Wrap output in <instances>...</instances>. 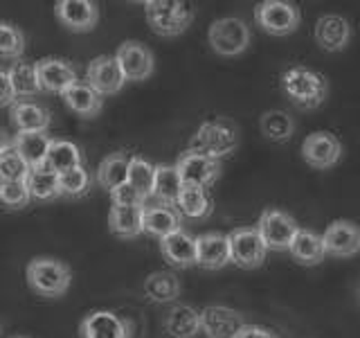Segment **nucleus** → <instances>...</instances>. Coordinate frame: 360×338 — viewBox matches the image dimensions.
<instances>
[{
	"label": "nucleus",
	"mask_w": 360,
	"mask_h": 338,
	"mask_svg": "<svg viewBox=\"0 0 360 338\" xmlns=\"http://www.w3.org/2000/svg\"><path fill=\"white\" fill-rule=\"evenodd\" d=\"M110 201H112V206H120V208H144L149 199H146L140 189H135L131 183H127L110 192Z\"/></svg>",
	"instance_id": "nucleus-41"
},
{
	"label": "nucleus",
	"mask_w": 360,
	"mask_h": 338,
	"mask_svg": "<svg viewBox=\"0 0 360 338\" xmlns=\"http://www.w3.org/2000/svg\"><path fill=\"white\" fill-rule=\"evenodd\" d=\"M288 253L302 266H318L322 259H324V255H326L322 234L313 232V230L300 228L297 237L290 244V251Z\"/></svg>",
	"instance_id": "nucleus-26"
},
{
	"label": "nucleus",
	"mask_w": 360,
	"mask_h": 338,
	"mask_svg": "<svg viewBox=\"0 0 360 338\" xmlns=\"http://www.w3.org/2000/svg\"><path fill=\"white\" fill-rule=\"evenodd\" d=\"M207 41H210V48L217 54L236 56L250 48L252 34H250V27L245 25V20L225 16V18L214 20L210 25Z\"/></svg>",
	"instance_id": "nucleus-5"
},
{
	"label": "nucleus",
	"mask_w": 360,
	"mask_h": 338,
	"mask_svg": "<svg viewBox=\"0 0 360 338\" xmlns=\"http://www.w3.org/2000/svg\"><path fill=\"white\" fill-rule=\"evenodd\" d=\"M183 178H180L176 165H158L155 169V185L153 196L155 203H165V206H178V199L183 194Z\"/></svg>",
	"instance_id": "nucleus-27"
},
{
	"label": "nucleus",
	"mask_w": 360,
	"mask_h": 338,
	"mask_svg": "<svg viewBox=\"0 0 360 338\" xmlns=\"http://www.w3.org/2000/svg\"><path fill=\"white\" fill-rule=\"evenodd\" d=\"M155 169L158 165H151L149 161H144L140 156L131 158V172H129V183L140 189L146 199L153 196V185H155Z\"/></svg>",
	"instance_id": "nucleus-37"
},
{
	"label": "nucleus",
	"mask_w": 360,
	"mask_h": 338,
	"mask_svg": "<svg viewBox=\"0 0 360 338\" xmlns=\"http://www.w3.org/2000/svg\"><path fill=\"white\" fill-rule=\"evenodd\" d=\"M30 174V163L11 146L9 140H5L3 151H0V178H3V183H27Z\"/></svg>",
	"instance_id": "nucleus-34"
},
{
	"label": "nucleus",
	"mask_w": 360,
	"mask_h": 338,
	"mask_svg": "<svg viewBox=\"0 0 360 338\" xmlns=\"http://www.w3.org/2000/svg\"><path fill=\"white\" fill-rule=\"evenodd\" d=\"M84 165V156L79 151V146L70 140H54L48 158H45V169H50L54 174H65L70 172L75 167H82Z\"/></svg>",
	"instance_id": "nucleus-31"
},
{
	"label": "nucleus",
	"mask_w": 360,
	"mask_h": 338,
	"mask_svg": "<svg viewBox=\"0 0 360 338\" xmlns=\"http://www.w3.org/2000/svg\"><path fill=\"white\" fill-rule=\"evenodd\" d=\"M281 90L300 108H320L329 97V82L318 70L307 65H290L281 75Z\"/></svg>",
	"instance_id": "nucleus-1"
},
{
	"label": "nucleus",
	"mask_w": 360,
	"mask_h": 338,
	"mask_svg": "<svg viewBox=\"0 0 360 338\" xmlns=\"http://www.w3.org/2000/svg\"><path fill=\"white\" fill-rule=\"evenodd\" d=\"M131 154L127 151H115L106 156L97 167V183L104 187L108 194L112 189L129 183V172H131Z\"/></svg>",
	"instance_id": "nucleus-24"
},
{
	"label": "nucleus",
	"mask_w": 360,
	"mask_h": 338,
	"mask_svg": "<svg viewBox=\"0 0 360 338\" xmlns=\"http://www.w3.org/2000/svg\"><path fill=\"white\" fill-rule=\"evenodd\" d=\"M37 70L43 90L48 93H59L65 95L72 86L79 84V77L72 63L65 59H54V56H45V59L37 61Z\"/></svg>",
	"instance_id": "nucleus-18"
},
{
	"label": "nucleus",
	"mask_w": 360,
	"mask_h": 338,
	"mask_svg": "<svg viewBox=\"0 0 360 338\" xmlns=\"http://www.w3.org/2000/svg\"><path fill=\"white\" fill-rule=\"evenodd\" d=\"M115 59L127 82H146L155 70L153 52L140 41H124L115 52Z\"/></svg>",
	"instance_id": "nucleus-12"
},
{
	"label": "nucleus",
	"mask_w": 360,
	"mask_h": 338,
	"mask_svg": "<svg viewBox=\"0 0 360 338\" xmlns=\"http://www.w3.org/2000/svg\"><path fill=\"white\" fill-rule=\"evenodd\" d=\"M27 187L37 201H54V199L63 196L59 174H54L45 167L32 169V174L27 178Z\"/></svg>",
	"instance_id": "nucleus-36"
},
{
	"label": "nucleus",
	"mask_w": 360,
	"mask_h": 338,
	"mask_svg": "<svg viewBox=\"0 0 360 338\" xmlns=\"http://www.w3.org/2000/svg\"><path fill=\"white\" fill-rule=\"evenodd\" d=\"M202 334L207 338H239L245 330V318L232 307L225 304H207L200 309Z\"/></svg>",
	"instance_id": "nucleus-10"
},
{
	"label": "nucleus",
	"mask_w": 360,
	"mask_h": 338,
	"mask_svg": "<svg viewBox=\"0 0 360 338\" xmlns=\"http://www.w3.org/2000/svg\"><path fill=\"white\" fill-rule=\"evenodd\" d=\"M63 101H65V106L75 113V115L84 118V120L97 118L101 113V108H104V95L97 93V90L88 82H79L77 86H72L63 95Z\"/></svg>",
	"instance_id": "nucleus-23"
},
{
	"label": "nucleus",
	"mask_w": 360,
	"mask_h": 338,
	"mask_svg": "<svg viewBox=\"0 0 360 338\" xmlns=\"http://www.w3.org/2000/svg\"><path fill=\"white\" fill-rule=\"evenodd\" d=\"M183 223V214L178 212V208L174 206H165V203H151V206H144V214H142V225L144 232L158 237V239H165V237L174 234Z\"/></svg>",
	"instance_id": "nucleus-20"
},
{
	"label": "nucleus",
	"mask_w": 360,
	"mask_h": 338,
	"mask_svg": "<svg viewBox=\"0 0 360 338\" xmlns=\"http://www.w3.org/2000/svg\"><path fill=\"white\" fill-rule=\"evenodd\" d=\"M11 122L18 133H45L52 124V115L48 108H43L32 101H18L11 106Z\"/></svg>",
	"instance_id": "nucleus-25"
},
{
	"label": "nucleus",
	"mask_w": 360,
	"mask_h": 338,
	"mask_svg": "<svg viewBox=\"0 0 360 338\" xmlns=\"http://www.w3.org/2000/svg\"><path fill=\"white\" fill-rule=\"evenodd\" d=\"M79 338H131V325L115 311H90L79 325Z\"/></svg>",
	"instance_id": "nucleus-15"
},
{
	"label": "nucleus",
	"mask_w": 360,
	"mask_h": 338,
	"mask_svg": "<svg viewBox=\"0 0 360 338\" xmlns=\"http://www.w3.org/2000/svg\"><path fill=\"white\" fill-rule=\"evenodd\" d=\"M144 296L155 304L176 302L180 296V280L174 270H155L144 280Z\"/></svg>",
	"instance_id": "nucleus-28"
},
{
	"label": "nucleus",
	"mask_w": 360,
	"mask_h": 338,
	"mask_svg": "<svg viewBox=\"0 0 360 338\" xmlns=\"http://www.w3.org/2000/svg\"><path fill=\"white\" fill-rule=\"evenodd\" d=\"M30 289L41 298H61L72 284V270L54 257H34L25 268Z\"/></svg>",
	"instance_id": "nucleus-3"
},
{
	"label": "nucleus",
	"mask_w": 360,
	"mask_h": 338,
	"mask_svg": "<svg viewBox=\"0 0 360 338\" xmlns=\"http://www.w3.org/2000/svg\"><path fill=\"white\" fill-rule=\"evenodd\" d=\"M144 14L153 34L162 39H174L191 25L194 7L189 3H178V0H146Z\"/></svg>",
	"instance_id": "nucleus-4"
},
{
	"label": "nucleus",
	"mask_w": 360,
	"mask_h": 338,
	"mask_svg": "<svg viewBox=\"0 0 360 338\" xmlns=\"http://www.w3.org/2000/svg\"><path fill=\"white\" fill-rule=\"evenodd\" d=\"M358 300H360V287H358Z\"/></svg>",
	"instance_id": "nucleus-45"
},
{
	"label": "nucleus",
	"mask_w": 360,
	"mask_h": 338,
	"mask_svg": "<svg viewBox=\"0 0 360 338\" xmlns=\"http://www.w3.org/2000/svg\"><path fill=\"white\" fill-rule=\"evenodd\" d=\"M144 208H120L112 206L108 212V230L122 239H135L144 232L142 225Z\"/></svg>",
	"instance_id": "nucleus-30"
},
{
	"label": "nucleus",
	"mask_w": 360,
	"mask_h": 338,
	"mask_svg": "<svg viewBox=\"0 0 360 338\" xmlns=\"http://www.w3.org/2000/svg\"><path fill=\"white\" fill-rule=\"evenodd\" d=\"M52 142L54 140L48 133H16V138L11 140V146L25 158L32 169H37L45 165Z\"/></svg>",
	"instance_id": "nucleus-29"
},
{
	"label": "nucleus",
	"mask_w": 360,
	"mask_h": 338,
	"mask_svg": "<svg viewBox=\"0 0 360 338\" xmlns=\"http://www.w3.org/2000/svg\"><path fill=\"white\" fill-rule=\"evenodd\" d=\"M9 79L14 84V90L18 99H27L39 95L43 86H41V79H39V70H37V63H27V61H14L9 68Z\"/></svg>",
	"instance_id": "nucleus-33"
},
{
	"label": "nucleus",
	"mask_w": 360,
	"mask_h": 338,
	"mask_svg": "<svg viewBox=\"0 0 360 338\" xmlns=\"http://www.w3.org/2000/svg\"><path fill=\"white\" fill-rule=\"evenodd\" d=\"M11 338H30V336H11Z\"/></svg>",
	"instance_id": "nucleus-44"
},
{
	"label": "nucleus",
	"mask_w": 360,
	"mask_h": 338,
	"mask_svg": "<svg viewBox=\"0 0 360 338\" xmlns=\"http://www.w3.org/2000/svg\"><path fill=\"white\" fill-rule=\"evenodd\" d=\"M255 23L270 37H288L300 27L302 11L286 0H264L255 7Z\"/></svg>",
	"instance_id": "nucleus-6"
},
{
	"label": "nucleus",
	"mask_w": 360,
	"mask_h": 338,
	"mask_svg": "<svg viewBox=\"0 0 360 338\" xmlns=\"http://www.w3.org/2000/svg\"><path fill=\"white\" fill-rule=\"evenodd\" d=\"M259 129H262L264 138L270 142H288L295 133V122L286 111H266L262 120H259Z\"/></svg>",
	"instance_id": "nucleus-35"
},
{
	"label": "nucleus",
	"mask_w": 360,
	"mask_h": 338,
	"mask_svg": "<svg viewBox=\"0 0 360 338\" xmlns=\"http://www.w3.org/2000/svg\"><path fill=\"white\" fill-rule=\"evenodd\" d=\"M228 239H230V253L234 266L252 270L266 262L268 246L264 242V237L259 234L257 225L255 228H236L228 232Z\"/></svg>",
	"instance_id": "nucleus-8"
},
{
	"label": "nucleus",
	"mask_w": 360,
	"mask_h": 338,
	"mask_svg": "<svg viewBox=\"0 0 360 338\" xmlns=\"http://www.w3.org/2000/svg\"><path fill=\"white\" fill-rule=\"evenodd\" d=\"M239 338H279L273 330H268V327H262V325H245V330L241 332Z\"/></svg>",
	"instance_id": "nucleus-43"
},
{
	"label": "nucleus",
	"mask_w": 360,
	"mask_h": 338,
	"mask_svg": "<svg viewBox=\"0 0 360 338\" xmlns=\"http://www.w3.org/2000/svg\"><path fill=\"white\" fill-rule=\"evenodd\" d=\"M176 169L185 185L207 189L217 183L221 176V161H214V158L205 154L187 149L185 154H180V158L176 161Z\"/></svg>",
	"instance_id": "nucleus-9"
},
{
	"label": "nucleus",
	"mask_w": 360,
	"mask_h": 338,
	"mask_svg": "<svg viewBox=\"0 0 360 338\" xmlns=\"http://www.w3.org/2000/svg\"><path fill=\"white\" fill-rule=\"evenodd\" d=\"M257 230L264 237L268 251L281 253V251H290V244L297 237L300 225L290 214L275 210V208H268L262 212V217H259Z\"/></svg>",
	"instance_id": "nucleus-7"
},
{
	"label": "nucleus",
	"mask_w": 360,
	"mask_h": 338,
	"mask_svg": "<svg viewBox=\"0 0 360 338\" xmlns=\"http://www.w3.org/2000/svg\"><path fill=\"white\" fill-rule=\"evenodd\" d=\"M165 332L169 338H196L202 332L200 311L191 304H174L165 318Z\"/></svg>",
	"instance_id": "nucleus-22"
},
{
	"label": "nucleus",
	"mask_w": 360,
	"mask_h": 338,
	"mask_svg": "<svg viewBox=\"0 0 360 338\" xmlns=\"http://www.w3.org/2000/svg\"><path fill=\"white\" fill-rule=\"evenodd\" d=\"M315 41L324 52H342L352 43L354 30L345 16L338 14H324L315 23Z\"/></svg>",
	"instance_id": "nucleus-17"
},
{
	"label": "nucleus",
	"mask_w": 360,
	"mask_h": 338,
	"mask_svg": "<svg viewBox=\"0 0 360 338\" xmlns=\"http://www.w3.org/2000/svg\"><path fill=\"white\" fill-rule=\"evenodd\" d=\"M178 212L187 219H207L214 212V201L205 187L185 185L178 199Z\"/></svg>",
	"instance_id": "nucleus-32"
},
{
	"label": "nucleus",
	"mask_w": 360,
	"mask_h": 338,
	"mask_svg": "<svg viewBox=\"0 0 360 338\" xmlns=\"http://www.w3.org/2000/svg\"><path fill=\"white\" fill-rule=\"evenodd\" d=\"M25 52V37L11 23L0 25V56L5 61H20V54Z\"/></svg>",
	"instance_id": "nucleus-38"
},
{
	"label": "nucleus",
	"mask_w": 360,
	"mask_h": 338,
	"mask_svg": "<svg viewBox=\"0 0 360 338\" xmlns=\"http://www.w3.org/2000/svg\"><path fill=\"white\" fill-rule=\"evenodd\" d=\"M61 180V192H63V196H84L86 192L90 189V174H88V169L82 165V167H75L70 169V172H65L59 176Z\"/></svg>",
	"instance_id": "nucleus-39"
},
{
	"label": "nucleus",
	"mask_w": 360,
	"mask_h": 338,
	"mask_svg": "<svg viewBox=\"0 0 360 338\" xmlns=\"http://www.w3.org/2000/svg\"><path fill=\"white\" fill-rule=\"evenodd\" d=\"M59 23L70 32H93L99 20V7L93 0H59L54 5Z\"/></svg>",
	"instance_id": "nucleus-14"
},
{
	"label": "nucleus",
	"mask_w": 360,
	"mask_h": 338,
	"mask_svg": "<svg viewBox=\"0 0 360 338\" xmlns=\"http://www.w3.org/2000/svg\"><path fill=\"white\" fill-rule=\"evenodd\" d=\"M239 127L228 120V118H214L202 122L198 131L194 133V138L189 142L191 151L205 154L214 161H223V158L232 156L236 149H239Z\"/></svg>",
	"instance_id": "nucleus-2"
},
{
	"label": "nucleus",
	"mask_w": 360,
	"mask_h": 338,
	"mask_svg": "<svg viewBox=\"0 0 360 338\" xmlns=\"http://www.w3.org/2000/svg\"><path fill=\"white\" fill-rule=\"evenodd\" d=\"M86 82L93 86L97 93L108 97V95L120 93V90L124 88V84H127V77H124L115 56L99 54L86 68Z\"/></svg>",
	"instance_id": "nucleus-13"
},
{
	"label": "nucleus",
	"mask_w": 360,
	"mask_h": 338,
	"mask_svg": "<svg viewBox=\"0 0 360 338\" xmlns=\"http://www.w3.org/2000/svg\"><path fill=\"white\" fill-rule=\"evenodd\" d=\"M160 253L176 268H191L198 264V242L187 230H178L160 239Z\"/></svg>",
	"instance_id": "nucleus-19"
},
{
	"label": "nucleus",
	"mask_w": 360,
	"mask_h": 338,
	"mask_svg": "<svg viewBox=\"0 0 360 338\" xmlns=\"http://www.w3.org/2000/svg\"><path fill=\"white\" fill-rule=\"evenodd\" d=\"M302 158L313 169H331L342 158V142L329 131H313L302 142Z\"/></svg>",
	"instance_id": "nucleus-11"
},
{
	"label": "nucleus",
	"mask_w": 360,
	"mask_h": 338,
	"mask_svg": "<svg viewBox=\"0 0 360 338\" xmlns=\"http://www.w3.org/2000/svg\"><path fill=\"white\" fill-rule=\"evenodd\" d=\"M198 242V266L205 270H219L232 264L230 239L223 232H205L196 237Z\"/></svg>",
	"instance_id": "nucleus-21"
},
{
	"label": "nucleus",
	"mask_w": 360,
	"mask_h": 338,
	"mask_svg": "<svg viewBox=\"0 0 360 338\" xmlns=\"http://www.w3.org/2000/svg\"><path fill=\"white\" fill-rule=\"evenodd\" d=\"M0 84H3V97H0V104H3V106L18 104V95H16V90H14V84H11V79H9L7 68L0 70Z\"/></svg>",
	"instance_id": "nucleus-42"
},
{
	"label": "nucleus",
	"mask_w": 360,
	"mask_h": 338,
	"mask_svg": "<svg viewBox=\"0 0 360 338\" xmlns=\"http://www.w3.org/2000/svg\"><path fill=\"white\" fill-rule=\"evenodd\" d=\"M326 255L333 257H354L360 253V225L354 221L338 219L326 225L322 234Z\"/></svg>",
	"instance_id": "nucleus-16"
},
{
	"label": "nucleus",
	"mask_w": 360,
	"mask_h": 338,
	"mask_svg": "<svg viewBox=\"0 0 360 338\" xmlns=\"http://www.w3.org/2000/svg\"><path fill=\"white\" fill-rule=\"evenodd\" d=\"M0 199L7 210H22L34 199L27 183H3L0 185Z\"/></svg>",
	"instance_id": "nucleus-40"
}]
</instances>
